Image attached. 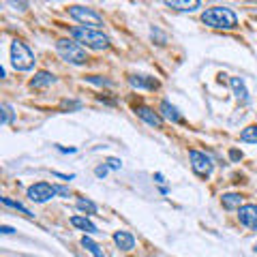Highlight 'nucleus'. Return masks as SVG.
I'll list each match as a JSON object with an SVG mask.
<instances>
[{
	"label": "nucleus",
	"instance_id": "a211bd4d",
	"mask_svg": "<svg viewBox=\"0 0 257 257\" xmlns=\"http://www.w3.org/2000/svg\"><path fill=\"white\" fill-rule=\"evenodd\" d=\"M240 140L244 144H257V124H248L242 128V133H240Z\"/></svg>",
	"mask_w": 257,
	"mask_h": 257
},
{
	"label": "nucleus",
	"instance_id": "f03ea898",
	"mask_svg": "<svg viewBox=\"0 0 257 257\" xmlns=\"http://www.w3.org/2000/svg\"><path fill=\"white\" fill-rule=\"evenodd\" d=\"M71 35H73V39L77 43H84L86 47H90V50H107L109 47V39H107V35H103L101 30L75 26L71 30Z\"/></svg>",
	"mask_w": 257,
	"mask_h": 257
},
{
	"label": "nucleus",
	"instance_id": "20e7f679",
	"mask_svg": "<svg viewBox=\"0 0 257 257\" xmlns=\"http://www.w3.org/2000/svg\"><path fill=\"white\" fill-rule=\"evenodd\" d=\"M11 64L15 71H30L35 67V54L30 52V47L22 41H15L11 43Z\"/></svg>",
	"mask_w": 257,
	"mask_h": 257
},
{
	"label": "nucleus",
	"instance_id": "1a4fd4ad",
	"mask_svg": "<svg viewBox=\"0 0 257 257\" xmlns=\"http://www.w3.org/2000/svg\"><path fill=\"white\" fill-rule=\"evenodd\" d=\"M238 219L242 225L251 229H257V204H246L238 210Z\"/></svg>",
	"mask_w": 257,
	"mask_h": 257
},
{
	"label": "nucleus",
	"instance_id": "f257e3e1",
	"mask_svg": "<svg viewBox=\"0 0 257 257\" xmlns=\"http://www.w3.org/2000/svg\"><path fill=\"white\" fill-rule=\"evenodd\" d=\"M202 22L216 30H231L236 28L238 18L229 7H210V9H206L202 13Z\"/></svg>",
	"mask_w": 257,
	"mask_h": 257
},
{
	"label": "nucleus",
	"instance_id": "bb28decb",
	"mask_svg": "<svg viewBox=\"0 0 257 257\" xmlns=\"http://www.w3.org/2000/svg\"><path fill=\"white\" fill-rule=\"evenodd\" d=\"M0 231H3L5 236H9V234H13V229L9 227V225H3V227H0Z\"/></svg>",
	"mask_w": 257,
	"mask_h": 257
},
{
	"label": "nucleus",
	"instance_id": "c756f323",
	"mask_svg": "<svg viewBox=\"0 0 257 257\" xmlns=\"http://www.w3.org/2000/svg\"><path fill=\"white\" fill-rule=\"evenodd\" d=\"M255 251H257V244H255Z\"/></svg>",
	"mask_w": 257,
	"mask_h": 257
},
{
	"label": "nucleus",
	"instance_id": "dca6fc26",
	"mask_svg": "<svg viewBox=\"0 0 257 257\" xmlns=\"http://www.w3.org/2000/svg\"><path fill=\"white\" fill-rule=\"evenodd\" d=\"M229 86H231V90H234V94H236V99H240V101H248V90H246V86H244V82H242V77H231L229 79Z\"/></svg>",
	"mask_w": 257,
	"mask_h": 257
},
{
	"label": "nucleus",
	"instance_id": "423d86ee",
	"mask_svg": "<svg viewBox=\"0 0 257 257\" xmlns=\"http://www.w3.org/2000/svg\"><path fill=\"white\" fill-rule=\"evenodd\" d=\"M58 193V189L50 182H35L32 187H28V199L35 204H45Z\"/></svg>",
	"mask_w": 257,
	"mask_h": 257
},
{
	"label": "nucleus",
	"instance_id": "f8f14e48",
	"mask_svg": "<svg viewBox=\"0 0 257 257\" xmlns=\"http://www.w3.org/2000/svg\"><path fill=\"white\" fill-rule=\"evenodd\" d=\"M114 242H116L118 248H122V251H131V248L135 246V238H133V234L120 229V231H116V234H114Z\"/></svg>",
	"mask_w": 257,
	"mask_h": 257
},
{
	"label": "nucleus",
	"instance_id": "cd10ccee",
	"mask_svg": "<svg viewBox=\"0 0 257 257\" xmlns=\"http://www.w3.org/2000/svg\"><path fill=\"white\" fill-rule=\"evenodd\" d=\"M56 189H58L60 195H69V189H64V187H56Z\"/></svg>",
	"mask_w": 257,
	"mask_h": 257
},
{
	"label": "nucleus",
	"instance_id": "412c9836",
	"mask_svg": "<svg viewBox=\"0 0 257 257\" xmlns=\"http://www.w3.org/2000/svg\"><path fill=\"white\" fill-rule=\"evenodd\" d=\"M3 204H5V206H9V208H15V210H20L22 214H26V216H32L28 208H24L20 202H13V199H9V197H3Z\"/></svg>",
	"mask_w": 257,
	"mask_h": 257
},
{
	"label": "nucleus",
	"instance_id": "9b49d317",
	"mask_svg": "<svg viewBox=\"0 0 257 257\" xmlns=\"http://www.w3.org/2000/svg\"><path fill=\"white\" fill-rule=\"evenodd\" d=\"M165 7H170V9H176V11H184V13H191L202 7V3L199 0H167Z\"/></svg>",
	"mask_w": 257,
	"mask_h": 257
},
{
	"label": "nucleus",
	"instance_id": "5701e85b",
	"mask_svg": "<svg viewBox=\"0 0 257 257\" xmlns=\"http://www.w3.org/2000/svg\"><path fill=\"white\" fill-rule=\"evenodd\" d=\"M0 109H3V124H9V118H11V107L7 105V103H3V105H0Z\"/></svg>",
	"mask_w": 257,
	"mask_h": 257
},
{
	"label": "nucleus",
	"instance_id": "aec40b11",
	"mask_svg": "<svg viewBox=\"0 0 257 257\" xmlns=\"http://www.w3.org/2000/svg\"><path fill=\"white\" fill-rule=\"evenodd\" d=\"M77 208H79L82 212H86V214H96L94 202H90V199H86V197H79V199H77Z\"/></svg>",
	"mask_w": 257,
	"mask_h": 257
},
{
	"label": "nucleus",
	"instance_id": "6e6552de",
	"mask_svg": "<svg viewBox=\"0 0 257 257\" xmlns=\"http://www.w3.org/2000/svg\"><path fill=\"white\" fill-rule=\"evenodd\" d=\"M133 111L144 120V122H148L150 126L161 128V124H163V118H161V114H159V111H155L152 107H148V105H138Z\"/></svg>",
	"mask_w": 257,
	"mask_h": 257
},
{
	"label": "nucleus",
	"instance_id": "6ab92c4d",
	"mask_svg": "<svg viewBox=\"0 0 257 257\" xmlns=\"http://www.w3.org/2000/svg\"><path fill=\"white\" fill-rule=\"evenodd\" d=\"M82 246L86 248V251H88V253H92L94 257H105V255H103V251H101V246H99V244H96V242H94V240H92V238H88V236H84V238H82Z\"/></svg>",
	"mask_w": 257,
	"mask_h": 257
},
{
	"label": "nucleus",
	"instance_id": "393cba45",
	"mask_svg": "<svg viewBox=\"0 0 257 257\" xmlns=\"http://www.w3.org/2000/svg\"><path fill=\"white\" fill-rule=\"evenodd\" d=\"M88 82H92V84H103V86H109V84H111V82H107V79H101V77H96V75L88 77Z\"/></svg>",
	"mask_w": 257,
	"mask_h": 257
},
{
	"label": "nucleus",
	"instance_id": "7ed1b4c3",
	"mask_svg": "<svg viewBox=\"0 0 257 257\" xmlns=\"http://www.w3.org/2000/svg\"><path fill=\"white\" fill-rule=\"evenodd\" d=\"M56 52L62 60H67L71 64H86L88 62V54L77 41H69V39H60L56 43Z\"/></svg>",
	"mask_w": 257,
	"mask_h": 257
},
{
	"label": "nucleus",
	"instance_id": "ddd939ff",
	"mask_svg": "<svg viewBox=\"0 0 257 257\" xmlns=\"http://www.w3.org/2000/svg\"><path fill=\"white\" fill-rule=\"evenodd\" d=\"M54 82H56V77L50 73V71H39V73L30 79V88H35V90H39V88L52 86Z\"/></svg>",
	"mask_w": 257,
	"mask_h": 257
},
{
	"label": "nucleus",
	"instance_id": "9d476101",
	"mask_svg": "<svg viewBox=\"0 0 257 257\" xmlns=\"http://www.w3.org/2000/svg\"><path fill=\"white\" fill-rule=\"evenodd\" d=\"M128 84L133 88H140V90H155V88H159V82L150 75H131Z\"/></svg>",
	"mask_w": 257,
	"mask_h": 257
},
{
	"label": "nucleus",
	"instance_id": "4468645a",
	"mask_svg": "<svg viewBox=\"0 0 257 257\" xmlns=\"http://www.w3.org/2000/svg\"><path fill=\"white\" fill-rule=\"evenodd\" d=\"M159 111H161V118H167V120H172V122H182V116H180L178 107L172 105L170 101H163V103H161Z\"/></svg>",
	"mask_w": 257,
	"mask_h": 257
},
{
	"label": "nucleus",
	"instance_id": "f3484780",
	"mask_svg": "<svg viewBox=\"0 0 257 257\" xmlns=\"http://www.w3.org/2000/svg\"><path fill=\"white\" fill-rule=\"evenodd\" d=\"M221 204L223 208H227V210H234V208H242V195H238V193H225L221 197Z\"/></svg>",
	"mask_w": 257,
	"mask_h": 257
},
{
	"label": "nucleus",
	"instance_id": "4be33fe9",
	"mask_svg": "<svg viewBox=\"0 0 257 257\" xmlns=\"http://www.w3.org/2000/svg\"><path fill=\"white\" fill-rule=\"evenodd\" d=\"M105 165L109 167V170H120V167H122V161H120V159H114V157H109V159L105 161Z\"/></svg>",
	"mask_w": 257,
	"mask_h": 257
},
{
	"label": "nucleus",
	"instance_id": "b1692460",
	"mask_svg": "<svg viewBox=\"0 0 257 257\" xmlns=\"http://www.w3.org/2000/svg\"><path fill=\"white\" fill-rule=\"evenodd\" d=\"M107 170H109V167H107L105 163H103V165H96L94 176H96V178H105V176H107Z\"/></svg>",
	"mask_w": 257,
	"mask_h": 257
},
{
	"label": "nucleus",
	"instance_id": "a878e982",
	"mask_svg": "<svg viewBox=\"0 0 257 257\" xmlns=\"http://www.w3.org/2000/svg\"><path fill=\"white\" fill-rule=\"evenodd\" d=\"M229 159L231 161H240V159H242V152H240V150H229Z\"/></svg>",
	"mask_w": 257,
	"mask_h": 257
},
{
	"label": "nucleus",
	"instance_id": "0eeeda50",
	"mask_svg": "<svg viewBox=\"0 0 257 257\" xmlns=\"http://www.w3.org/2000/svg\"><path fill=\"white\" fill-rule=\"evenodd\" d=\"M189 159H191V167L193 172L199 174V176H210L212 172V159L206 155V152H199V150H191L189 152Z\"/></svg>",
	"mask_w": 257,
	"mask_h": 257
},
{
	"label": "nucleus",
	"instance_id": "c85d7f7f",
	"mask_svg": "<svg viewBox=\"0 0 257 257\" xmlns=\"http://www.w3.org/2000/svg\"><path fill=\"white\" fill-rule=\"evenodd\" d=\"M155 180H157V182H165V180H163V174H155Z\"/></svg>",
	"mask_w": 257,
	"mask_h": 257
},
{
	"label": "nucleus",
	"instance_id": "39448f33",
	"mask_svg": "<svg viewBox=\"0 0 257 257\" xmlns=\"http://www.w3.org/2000/svg\"><path fill=\"white\" fill-rule=\"evenodd\" d=\"M69 15L73 18L75 22H79L82 26L86 28H92V30H99L103 26V18L94 9H88V7H79V5H73L69 7Z\"/></svg>",
	"mask_w": 257,
	"mask_h": 257
},
{
	"label": "nucleus",
	"instance_id": "2eb2a0df",
	"mask_svg": "<svg viewBox=\"0 0 257 257\" xmlns=\"http://www.w3.org/2000/svg\"><path fill=\"white\" fill-rule=\"evenodd\" d=\"M71 225L77 229H82V231H88V234H96V225L88 219V216H79V214L71 216Z\"/></svg>",
	"mask_w": 257,
	"mask_h": 257
}]
</instances>
